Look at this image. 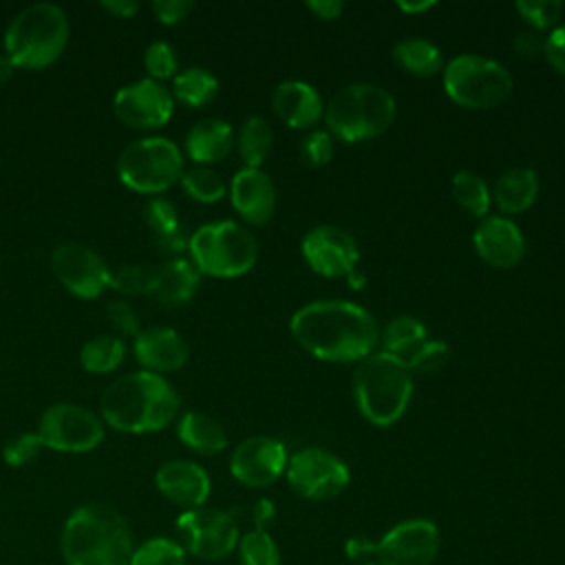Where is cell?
Returning <instances> with one entry per match:
<instances>
[{"label": "cell", "instance_id": "obj_1", "mask_svg": "<svg viewBox=\"0 0 565 565\" xmlns=\"http://www.w3.org/2000/svg\"><path fill=\"white\" fill-rule=\"evenodd\" d=\"M289 331L296 342L324 362H362L380 344L375 318L349 300H316L300 307Z\"/></svg>", "mask_w": 565, "mask_h": 565}, {"label": "cell", "instance_id": "obj_2", "mask_svg": "<svg viewBox=\"0 0 565 565\" xmlns=\"http://www.w3.org/2000/svg\"><path fill=\"white\" fill-rule=\"evenodd\" d=\"M60 552L66 565H128L135 536L128 519L113 505L84 503L64 521Z\"/></svg>", "mask_w": 565, "mask_h": 565}, {"label": "cell", "instance_id": "obj_3", "mask_svg": "<svg viewBox=\"0 0 565 565\" xmlns=\"http://www.w3.org/2000/svg\"><path fill=\"white\" fill-rule=\"evenodd\" d=\"M179 393L159 373L135 371L113 380L102 395V419L121 433H154L179 411Z\"/></svg>", "mask_w": 565, "mask_h": 565}, {"label": "cell", "instance_id": "obj_4", "mask_svg": "<svg viewBox=\"0 0 565 565\" xmlns=\"http://www.w3.org/2000/svg\"><path fill=\"white\" fill-rule=\"evenodd\" d=\"M413 395V371L386 351H373L353 371V397L358 411L373 426L395 424Z\"/></svg>", "mask_w": 565, "mask_h": 565}, {"label": "cell", "instance_id": "obj_5", "mask_svg": "<svg viewBox=\"0 0 565 565\" xmlns=\"http://www.w3.org/2000/svg\"><path fill=\"white\" fill-rule=\"evenodd\" d=\"M68 33L71 24L62 7L53 2L29 4L7 26V57L20 68H44L64 53Z\"/></svg>", "mask_w": 565, "mask_h": 565}, {"label": "cell", "instance_id": "obj_6", "mask_svg": "<svg viewBox=\"0 0 565 565\" xmlns=\"http://www.w3.org/2000/svg\"><path fill=\"white\" fill-rule=\"evenodd\" d=\"M397 104L393 95L369 82L340 88L324 106V121L331 137L347 143L366 141L382 135L395 119Z\"/></svg>", "mask_w": 565, "mask_h": 565}, {"label": "cell", "instance_id": "obj_7", "mask_svg": "<svg viewBox=\"0 0 565 565\" xmlns=\"http://www.w3.org/2000/svg\"><path fill=\"white\" fill-rule=\"evenodd\" d=\"M188 249L196 269L216 278L243 276L258 258L256 236L236 221L201 225L190 236Z\"/></svg>", "mask_w": 565, "mask_h": 565}, {"label": "cell", "instance_id": "obj_8", "mask_svg": "<svg viewBox=\"0 0 565 565\" xmlns=\"http://www.w3.org/2000/svg\"><path fill=\"white\" fill-rule=\"evenodd\" d=\"M119 181L141 194H159L181 181L183 157L168 137H143L128 143L117 159Z\"/></svg>", "mask_w": 565, "mask_h": 565}, {"label": "cell", "instance_id": "obj_9", "mask_svg": "<svg viewBox=\"0 0 565 565\" xmlns=\"http://www.w3.org/2000/svg\"><path fill=\"white\" fill-rule=\"evenodd\" d=\"M444 90L459 106L494 108L510 97L512 75L490 57L463 53L446 64Z\"/></svg>", "mask_w": 565, "mask_h": 565}, {"label": "cell", "instance_id": "obj_10", "mask_svg": "<svg viewBox=\"0 0 565 565\" xmlns=\"http://www.w3.org/2000/svg\"><path fill=\"white\" fill-rule=\"evenodd\" d=\"M179 543L185 554H192L201 561H221L230 556L241 539L238 521L232 512L221 508H192L183 510L177 519Z\"/></svg>", "mask_w": 565, "mask_h": 565}, {"label": "cell", "instance_id": "obj_11", "mask_svg": "<svg viewBox=\"0 0 565 565\" xmlns=\"http://www.w3.org/2000/svg\"><path fill=\"white\" fill-rule=\"evenodd\" d=\"M285 477L298 497L311 501L335 499L351 481L349 466L331 450L316 446L294 452L287 461Z\"/></svg>", "mask_w": 565, "mask_h": 565}, {"label": "cell", "instance_id": "obj_12", "mask_svg": "<svg viewBox=\"0 0 565 565\" xmlns=\"http://www.w3.org/2000/svg\"><path fill=\"white\" fill-rule=\"evenodd\" d=\"M38 435L44 448L60 452H88L104 439V419L79 404H53L40 417Z\"/></svg>", "mask_w": 565, "mask_h": 565}, {"label": "cell", "instance_id": "obj_13", "mask_svg": "<svg viewBox=\"0 0 565 565\" xmlns=\"http://www.w3.org/2000/svg\"><path fill=\"white\" fill-rule=\"evenodd\" d=\"M441 545L439 527L430 519H406L375 541L377 565H433Z\"/></svg>", "mask_w": 565, "mask_h": 565}, {"label": "cell", "instance_id": "obj_14", "mask_svg": "<svg viewBox=\"0 0 565 565\" xmlns=\"http://www.w3.org/2000/svg\"><path fill=\"white\" fill-rule=\"evenodd\" d=\"M51 269L66 291L77 298H97L110 287V269L86 245L62 243L51 254Z\"/></svg>", "mask_w": 565, "mask_h": 565}, {"label": "cell", "instance_id": "obj_15", "mask_svg": "<svg viewBox=\"0 0 565 565\" xmlns=\"http://www.w3.org/2000/svg\"><path fill=\"white\" fill-rule=\"evenodd\" d=\"M287 461L289 455L280 439L256 435L243 439L234 448L230 457V472L247 488H267L285 475Z\"/></svg>", "mask_w": 565, "mask_h": 565}, {"label": "cell", "instance_id": "obj_16", "mask_svg": "<svg viewBox=\"0 0 565 565\" xmlns=\"http://www.w3.org/2000/svg\"><path fill=\"white\" fill-rule=\"evenodd\" d=\"M113 110L130 128H159L172 117L174 97L161 82L143 77L115 93Z\"/></svg>", "mask_w": 565, "mask_h": 565}, {"label": "cell", "instance_id": "obj_17", "mask_svg": "<svg viewBox=\"0 0 565 565\" xmlns=\"http://www.w3.org/2000/svg\"><path fill=\"white\" fill-rule=\"evenodd\" d=\"M300 252L305 263L324 278L349 276L360 260L355 238L338 225H316L309 230L302 236Z\"/></svg>", "mask_w": 565, "mask_h": 565}, {"label": "cell", "instance_id": "obj_18", "mask_svg": "<svg viewBox=\"0 0 565 565\" xmlns=\"http://www.w3.org/2000/svg\"><path fill=\"white\" fill-rule=\"evenodd\" d=\"M157 490L174 505L183 510L205 505L212 481L203 466L188 459H170L154 472Z\"/></svg>", "mask_w": 565, "mask_h": 565}, {"label": "cell", "instance_id": "obj_19", "mask_svg": "<svg viewBox=\"0 0 565 565\" xmlns=\"http://www.w3.org/2000/svg\"><path fill=\"white\" fill-rule=\"evenodd\" d=\"M230 199L249 225H265L276 210V185L260 168H243L232 177Z\"/></svg>", "mask_w": 565, "mask_h": 565}, {"label": "cell", "instance_id": "obj_20", "mask_svg": "<svg viewBox=\"0 0 565 565\" xmlns=\"http://www.w3.org/2000/svg\"><path fill=\"white\" fill-rule=\"evenodd\" d=\"M475 249L492 267H514L525 254V238L519 225L505 216H483L475 230Z\"/></svg>", "mask_w": 565, "mask_h": 565}, {"label": "cell", "instance_id": "obj_21", "mask_svg": "<svg viewBox=\"0 0 565 565\" xmlns=\"http://www.w3.org/2000/svg\"><path fill=\"white\" fill-rule=\"evenodd\" d=\"M137 362L150 371H177L188 362L190 349L183 335L170 327H148L135 335L132 344Z\"/></svg>", "mask_w": 565, "mask_h": 565}, {"label": "cell", "instance_id": "obj_22", "mask_svg": "<svg viewBox=\"0 0 565 565\" xmlns=\"http://www.w3.org/2000/svg\"><path fill=\"white\" fill-rule=\"evenodd\" d=\"M271 106L289 128H309L324 117L320 93L302 79L280 82L271 95Z\"/></svg>", "mask_w": 565, "mask_h": 565}, {"label": "cell", "instance_id": "obj_23", "mask_svg": "<svg viewBox=\"0 0 565 565\" xmlns=\"http://www.w3.org/2000/svg\"><path fill=\"white\" fill-rule=\"evenodd\" d=\"M234 143V130L225 119L207 117L196 121L185 135V150L196 163H216L227 157Z\"/></svg>", "mask_w": 565, "mask_h": 565}, {"label": "cell", "instance_id": "obj_24", "mask_svg": "<svg viewBox=\"0 0 565 565\" xmlns=\"http://www.w3.org/2000/svg\"><path fill=\"white\" fill-rule=\"evenodd\" d=\"M201 280V271L188 258H172L157 269L152 298L161 305H183L188 302Z\"/></svg>", "mask_w": 565, "mask_h": 565}, {"label": "cell", "instance_id": "obj_25", "mask_svg": "<svg viewBox=\"0 0 565 565\" xmlns=\"http://www.w3.org/2000/svg\"><path fill=\"white\" fill-rule=\"evenodd\" d=\"M177 435L183 446L199 455H218L227 448V433L212 415L190 411L177 424Z\"/></svg>", "mask_w": 565, "mask_h": 565}, {"label": "cell", "instance_id": "obj_26", "mask_svg": "<svg viewBox=\"0 0 565 565\" xmlns=\"http://www.w3.org/2000/svg\"><path fill=\"white\" fill-rule=\"evenodd\" d=\"M539 194V177L532 168H510L505 170L494 185L492 199L501 212H523L527 210Z\"/></svg>", "mask_w": 565, "mask_h": 565}, {"label": "cell", "instance_id": "obj_27", "mask_svg": "<svg viewBox=\"0 0 565 565\" xmlns=\"http://www.w3.org/2000/svg\"><path fill=\"white\" fill-rule=\"evenodd\" d=\"M393 60L399 68H404L411 75L417 77H430L435 75L444 60H441V51L437 44H433L426 38H406L399 40L393 46Z\"/></svg>", "mask_w": 565, "mask_h": 565}, {"label": "cell", "instance_id": "obj_28", "mask_svg": "<svg viewBox=\"0 0 565 565\" xmlns=\"http://www.w3.org/2000/svg\"><path fill=\"white\" fill-rule=\"evenodd\" d=\"M382 351L399 358L404 364L426 342V327L413 316L393 318L380 333Z\"/></svg>", "mask_w": 565, "mask_h": 565}, {"label": "cell", "instance_id": "obj_29", "mask_svg": "<svg viewBox=\"0 0 565 565\" xmlns=\"http://www.w3.org/2000/svg\"><path fill=\"white\" fill-rule=\"evenodd\" d=\"M236 143L245 168H260V163L269 157L274 148L271 124L260 115L247 117L238 130Z\"/></svg>", "mask_w": 565, "mask_h": 565}, {"label": "cell", "instance_id": "obj_30", "mask_svg": "<svg viewBox=\"0 0 565 565\" xmlns=\"http://www.w3.org/2000/svg\"><path fill=\"white\" fill-rule=\"evenodd\" d=\"M126 355V344L119 335L99 333L84 342L79 351V364L88 373H110L115 371Z\"/></svg>", "mask_w": 565, "mask_h": 565}, {"label": "cell", "instance_id": "obj_31", "mask_svg": "<svg viewBox=\"0 0 565 565\" xmlns=\"http://www.w3.org/2000/svg\"><path fill=\"white\" fill-rule=\"evenodd\" d=\"M216 93H218V79L201 66H190L179 75H174L172 97H177L179 102L192 108L205 106L216 97Z\"/></svg>", "mask_w": 565, "mask_h": 565}, {"label": "cell", "instance_id": "obj_32", "mask_svg": "<svg viewBox=\"0 0 565 565\" xmlns=\"http://www.w3.org/2000/svg\"><path fill=\"white\" fill-rule=\"evenodd\" d=\"M452 196L455 201L470 214L475 216H488V210H490V201H492V194H490V188L488 183L470 172V170H459L455 177H452Z\"/></svg>", "mask_w": 565, "mask_h": 565}, {"label": "cell", "instance_id": "obj_33", "mask_svg": "<svg viewBox=\"0 0 565 565\" xmlns=\"http://www.w3.org/2000/svg\"><path fill=\"white\" fill-rule=\"evenodd\" d=\"M236 552L241 565H280V550L269 530H247L241 534Z\"/></svg>", "mask_w": 565, "mask_h": 565}, {"label": "cell", "instance_id": "obj_34", "mask_svg": "<svg viewBox=\"0 0 565 565\" xmlns=\"http://www.w3.org/2000/svg\"><path fill=\"white\" fill-rule=\"evenodd\" d=\"M128 565H185V550L170 536H152L135 545Z\"/></svg>", "mask_w": 565, "mask_h": 565}, {"label": "cell", "instance_id": "obj_35", "mask_svg": "<svg viewBox=\"0 0 565 565\" xmlns=\"http://www.w3.org/2000/svg\"><path fill=\"white\" fill-rule=\"evenodd\" d=\"M157 269L150 265H121L119 269L110 271V287L124 296H150L154 287Z\"/></svg>", "mask_w": 565, "mask_h": 565}, {"label": "cell", "instance_id": "obj_36", "mask_svg": "<svg viewBox=\"0 0 565 565\" xmlns=\"http://www.w3.org/2000/svg\"><path fill=\"white\" fill-rule=\"evenodd\" d=\"M181 185L192 199H196L201 203H214V201L223 199V194H225V181L221 179L218 172H214L207 166H199V168L183 172Z\"/></svg>", "mask_w": 565, "mask_h": 565}, {"label": "cell", "instance_id": "obj_37", "mask_svg": "<svg viewBox=\"0 0 565 565\" xmlns=\"http://www.w3.org/2000/svg\"><path fill=\"white\" fill-rule=\"evenodd\" d=\"M514 9L534 31L554 29L558 18L563 15L561 0H516Z\"/></svg>", "mask_w": 565, "mask_h": 565}, {"label": "cell", "instance_id": "obj_38", "mask_svg": "<svg viewBox=\"0 0 565 565\" xmlns=\"http://www.w3.org/2000/svg\"><path fill=\"white\" fill-rule=\"evenodd\" d=\"M42 448H44V444L38 433H20L4 444L2 459L11 468H22V466H29L31 461H35L38 455L42 452Z\"/></svg>", "mask_w": 565, "mask_h": 565}, {"label": "cell", "instance_id": "obj_39", "mask_svg": "<svg viewBox=\"0 0 565 565\" xmlns=\"http://www.w3.org/2000/svg\"><path fill=\"white\" fill-rule=\"evenodd\" d=\"M143 66L150 75V79H166V77H172L177 66H179V60H177V53L172 49V44L163 42V40H154L148 44L146 49V55H143Z\"/></svg>", "mask_w": 565, "mask_h": 565}, {"label": "cell", "instance_id": "obj_40", "mask_svg": "<svg viewBox=\"0 0 565 565\" xmlns=\"http://www.w3.org/2000/svg\"><path fill=\"white\" fill-rule=\"evenodd\" d=\"M143 218L148 223V227L159 236H168L179 232V214L177 207L163 199V196H154L146 203L143 207Z\"/></svg>", "mask_w": 565, "mask_h": 565}, {"label": "cell", "instance_id": "obj_41", "mask_svg": "<svg viewBox=\"0 0 565 565\" xmlns=\"http://www.w3.org/2000/svg\"><path fill=\"white\" fill-rule=\"evenodd\" d=\"M450 358V349L446 342L441 340H426L424 344L417 347V351L406 360V366L411 371H419V373H430L441 369Z\"/></svg>", "mask_w": 565, "mask_h": 565}, {"label": "cell", "instance_id": "obj_42", "mask_svg": "<svg viewBox=\"0 0 565 565\" xmlns=\"http://www.w3.org/2000/svg\"><path fill=\"white\" fill-rule=\"evenodd\" d=\"M300 157L309 166H324L333 157V137L329 130H313L300 141Z\"/></svg>", "mask_w": 565, "mask_h": 565}, {"label": "cell", "instance_id": "obj_43", "mask_svg": "<svg viewBox=\"0 0 565 565\" xmlns=\"http://www.w3.org/2000/svg\"><path fill=\"white\" fill-rule=\"evenodd\" d=\"M106 313H108V320L110 324L119 331V333H128V335H137L141 329H139V318L132 309L130 302L126 300H113L108 302L106 307Z\"/></svg>", "mask_w": 565, "mask_h": 565}, {"label": "cell", "instance_id": "obj_44", "mask_svg": "<svg viewBox=\"0 0 565 565\" xmlns=\"http://www.w3.org/2000/svg\"><path fill=\"white\" fill-rule=\"evenodd\" d=\"M194 9L192 0H154L152 13L161 24H177Z\"/></svg>", "mask_w": 565, "mask_h": 565}, {"label": "cell", "instance_id": "obj_45", "mask_svg": "<svg viewBox=\"0 0 565 565\" xmlns=\"http://www.w3.org/2000/svg\"><path fill=\"white\" fill-rule=\"evenodd\" d=\"M543 55L547 57V62L561 73L565 75V24H556L543 42Z\"/></svg>", "mask_w": 565, "mask_h": 565}, {"label": "cell", "instance_id": "obj_46", "mask_svg": "<svg viewBox=\"0 0 565 565\" xmlns=\"http://www.w3.org/2000/svg\"><path fill=\"white\" fill-rule=\"evenodd\" d=\"M543 42H545V38H539V31H534V29L519 31L512 40V49H514V53H519L523 57H532L536 53H543Z\"/></svg>", "mask_w": 565, "mask_h": 565}, {"label": "cell", "instance_id": "obj_47", "mask_svg": "<svg viewBox=\"0 0 565 565\" xmlns=\"http://www.w3.org/2000/svg\"><path fill=\"white\" fill-rule=\"evenodd\" d=\"M344 552L351 561L355 563H362V561H373V554H375V541L369 539V536H351L347 543H344Z\"/></svg>", "mask_w": 565, "mask_h": 565}, {"label": "cell", "instance_id": "obj_48", "mask_svg": "<svg viewBox=\"0 0 565 565\" xmlns=\"http://www.w3.org/2000/svg\"><path fill=\"white\" fill-rule=\"evenodd\" d=\"M274 516H276V505L269 499H258L249 508L252 527H256V530H267V525L274 521Z\"/></svg>", "mask_w": 565, "mask_h": 565}, {"label": "cell", "instance_id": "obj_49", "mask_svg": "<svg viewBox=\"0 0 565 565\" xmlns=\"http://www.w3.org/2000/svg\"><path fill=\"white\" fill-rule=\"evenodd\" d=\"M305 7L320 20H335L344 9L340 0H309Z\"/></svg>", "mask_w": 565, "mask_h": 565}, {"label": "cell", "instance_id": "obj_50", "mask_svg": "<svg viewBox=\"0 0 565 565\" xmlns=\"http://www.w3.org/2000/svg\"><path fill=\"white\" fill-rule=\"evenodd\" d=\"M102 9H106L108 13L117 15V18H132L139 9L137 0H104Z\"/></svg>", "mask_w": 565, "mask_h": 565}, {"label": "cell", "instance_id": "obj_51", "mask_svg": "<svg viewBox=\"0 0 565 565\" xmlns=\"http://www.w3.org/2000/svg\"><path fill=\"white\" fill-rule=\"evenodd\" d=\"M397 7L402 9V11H406V13H422V11H428V9H433L435 7V2L433 0H426V2H397Z\"/></svg>", "mask_w": 565, "mask_h": 565}, {"label": "cell", "instance_id": "obj_52", "mask_svg": "<svg viewBox=\"0 0 565 565\" xmlns=\"http://www.w3.org/2000/svg\"><path fill=\"white\" fill-rule=\"evenodd\" d=\"M15 71V64L7 57V55H0V84H4Z\"/></svg>", "mask_w": 565, "mask_h": 565}, {"label": "cell", "instance_id": "obj_53", "mask_svg": "<svg viewBox=\"0 0 565 565\" xmlns=\"http://www.w3.org/2000/svg\"><path fill=\"white\" fill-rule=\"evenodd\" d=\"M355 565H377L375 561H362V563H355Z\"/></svg>", "mask_w": 565, "mask_h": 565}]
</instances>
